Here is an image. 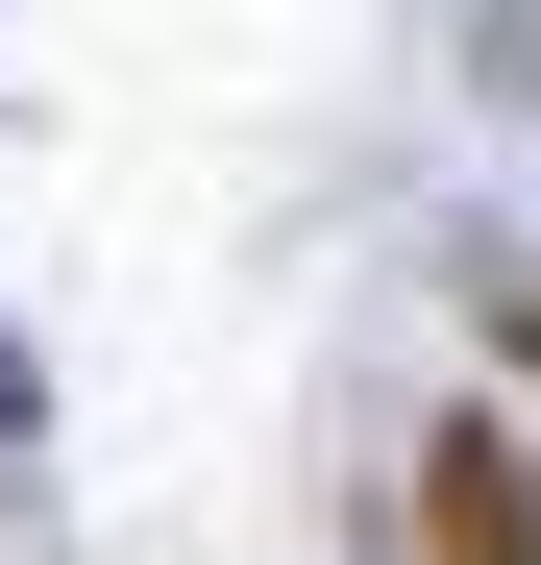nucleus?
<instances>
[{
	"instance_id": "obj_1",
	"label": "nucleus",
	"mask_w": 541,
	"mask_h": 565,
	"mask_svg": "<svg viewBox=\"0 0 541 565\" xmlns=\"http://www.w3.org/2000/svg\"><path fill=\"white\" fill-rule=\"evenodd\" d=\"M418 541H443V565H541V467H517L492 418H468V443H418Z\"/></svg>"
}]
</instances>
